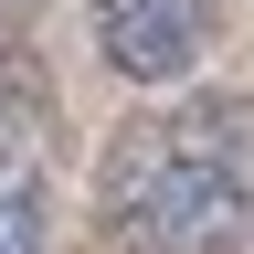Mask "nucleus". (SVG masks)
Listing matches in <instances>:
<instances>
[{"mask_svg": "<svg viewBox=\"0 0 254 254\" xmlns=\"http://www.w3.org/2000/svg\"><path fill=\"white\" fill-rule=\"evenodd\" d=\"M254 212V138L233 106L138 127L106 159V222L127 254H233Z\"/></svg>", "mask_w": 254, "mask_h": 254, "instance_id": "obj_1", "label": "nucleus"}, {"mask_svg": "<svg viewBox=\"0 0 254 254\" xmlns=\"http://www.w3.org/2000/svg\"><path fill=\"white\" fill-rule=\"evenodd\" d=\"M212 43V0H95V53L127 85H180Z\"/></svg>", "mask_w": 254, "mask_h": 254, "instance_id": "obj_2", "label": "nucleus"}, {"mask_svg": "<svg viewBox=\"0 0 254 254\" xmlns=\"http://www.w3.org/2000/svg\"><path fill=\"white\" fill-rule=\"evenodd\" d=\"M43 222H53V190L21 148H0V254H43Z\"/></svg>", "mask_w": 254, "mask_h": 254, "instance_id": "obj_3", "label": "nucleus"}]
</instances>
